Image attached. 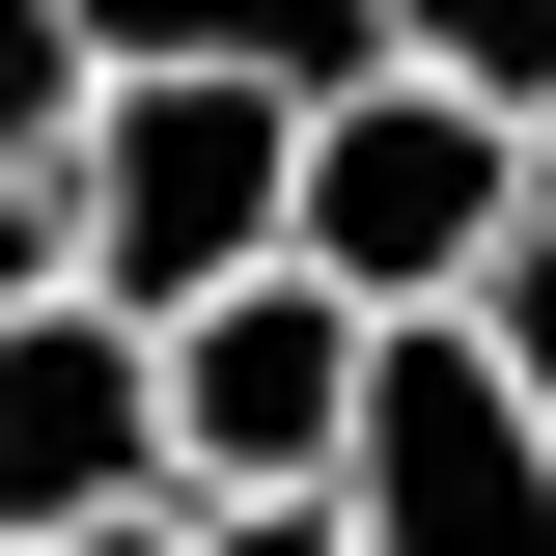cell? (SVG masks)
<instances>
[{
    "label": "cell",
    "mask_w": 556,
    "mask_h": 556,
    "mask_svg": "<svg viewBox=\"0 0 556 556\" xmlns=\"http://www.w3.org/2000/svg\"><path fill=\"white\" fill-rule=\"evenodd\" d=\"M84 112H112V84H84V0H0V167H28V195L84 167Z\"/></svg>",
    "instance_id": "cell-6"
},
{
    "label": "cell",
    "mask_w": 556,
    "mask_h": 556,
    "mask_svg": "<svg viewBox=\"0 0 556 556\" xmlns=\"http://www.w3.org/2000/svg\"><path fill=\"white\" fill-rule=\"evenodd\" d=\"M445 334H473L501 390L556 417V167H529V223H501V251H473V306H445Z\"/></svg>",
    "instance_id": "cell-7"
},
{
    "label": "cell",
    "mask_w": 556,
    "mask_h": 556,
    "mask_svg": "<svg viewBox=\"0 0 556 556\" xmlns=\"http://www.w3.org/2000/svg\"><path fill=\"white\" fill-rule=\"evenodd\" d=\"M112 529H167V362L56 278L0 334V556H112Z\"/></svg>",
    "instance_id": "cell-4"
},
{
    "label": "cell",
    "mask_w": 556,
    "mask_h": 556,
    "mask_svg": "<svg viewBox=\"0 0 556 556\" xmlns=\"http://www.w3.org/2000/svg\"><path fill=\"white\" fill-rule=\"evenodd\" d=\"M28 306H56V195L0 167V334H28Z\"/></svg>",
    "instance_id": "cell-9"
},
{
    "label": "cell",
    "mask_w": 556,
    "mask_h": 556,
    "mask_svg": "<svg viewBox=\"0 0 556 556\" xmlns=\"http://www.w3.org/2000/svg\"><path fill=\"white\" fill-rule=\"evenodd\" d=\"M167 362V501H334V417H362V334L306 306V278H251V306H195Z\"/></svg>",
    "instance_id": "cell-5"
},
{
    "label": "cell",
    "mask_w": 556,
    "mask_h": 556,
    "mask_svg": "<svg viewBox=\"0 0 556 556\" xmlns=\"http://www.w3.org/2000/svg\"><path fill=\"white\" fill-rule=\"evenodd\" d=\"M112 112H84L56 167V278L112 306V334H195V306H251L278 278V167H306V112H251L223 56H84Z\"/></svg>",
    "instance_id": "cell-1"
},
{
    "label": "cell",
    "mask_w": 556,
    "mask_h": 556,
    "mask_svg": "<svg viewBox=\"0 0 556 556\" xmlns=\"http://www.w3.org/2000/svg\"><path fill=\"white\" fill-rule=\"evenodd\" d=\"M334 556H556V417L473 334H362L334 417Z\"/></svg>",
    "instance_id": "cell-3"
},
{
    "label": "cell",
    "mask_w": 556,
    "mask_h": 556,
    "mask_svg": "<svg viewBox=\"0 0 556 556\" xmlns=\"http://www.w3.org/2000/svg\"><path fill=\"white\" fill-rule=\"evenodd\" d=\"M501 223H529V139H473L417 56L362 84V112H306V167H278V278H306L334 334H445Z\"/></svg>",
    "instance_id": "cell-2"
},
{
    "label": "cell",
    "mask_w": 556,
    "mask_h": 556,
    "mask_svg": "<svg viewBox=\"0 0 556 556\" xmlns=\"http://www.w3.org/2000/svg\"><path fill=\"white\" fill-rule=\"evenodd\" d=\"M167 556H334V501H167Z\"/></svg>",
    "instance_id": "cell-8"
}]
</instances>
